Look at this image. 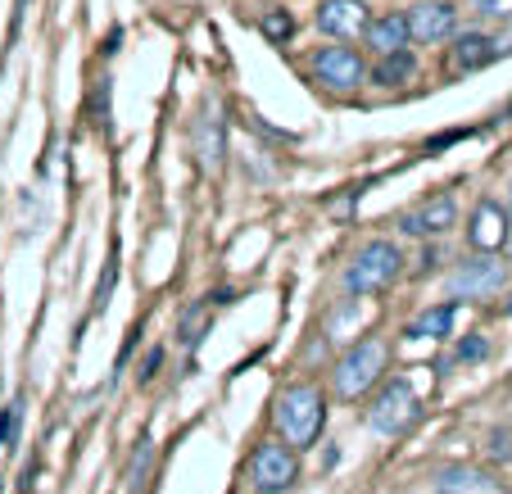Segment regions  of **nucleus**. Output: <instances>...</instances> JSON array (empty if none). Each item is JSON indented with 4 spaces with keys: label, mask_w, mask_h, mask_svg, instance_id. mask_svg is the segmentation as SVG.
<instances>
[{
    "label": "nucleus",
    "mask_w": 512,
    "mask_h": 494,
    "mask_svg": "<svg viewBox=\"0 0 512 494\" xmlns=\"http://www.w3.org/2000/svg\"><path fill=\"white\" fill-rule=\"evenodd\" d=\"M404 272V250L395 241H368L349 259L345 268V291L349 295H381L390 291Z\"/></svg>",
    "instance_id": "7ed1b4c3"
},
{
    "label": "nucleus",
    "mask_w": 512,
    "mask_h": 494,
    "mask_svg": "<svg viewBox=\"0 0 512 494\" xmlns=\"http://www.w3.org/2000/svg\"><path fill=\"white\" fill-rule=\"evenodd\" d=\"M150 440H141L136 445V454H132V463H127V490H141V476H145V467H150Z\"/></svg>",
    "instance_id": "5701e85b"
},
{
    "label": "nucleus",
    "mask_w": 512,
    "mask_h": 494,
    "mask_svg": "<svg viewBox=\"0 0 512 494\" xmlns=\"http://www.w3.org/2000/svg\"><path fill=\"white\" fill-rule=\"evenodd\" d=\"M295 481H300V458H295V449L281 445V440H263L250 458V485L259 494H286Z\"/></svg>",
    "instance_id": "423d86ee"
},
{
    "label": "nucleus",
    "mask_w": 512,
    "mask_h": 494,
    "mask_svg": "<svg viewBox=\"0 0 512 494\" xmlns=\"http://www.w3.org/2000/svg\"><path fill=\"white\" fill-rule=\"evenodd\" d=\"M485 354H490V340H485V336H467L463 345L454 349V363H481Z\"/></svg>",
    "instance_id": "b1692460"
},
{
    "label": "nucleus",
    "mask_w": 512,
    "mask_h": 494,
    "mask_svg": "<svg viewBox=\"0 0 512 494\" xmlns=\"http://www.w3.org/2000/svg\"><path fill=\"white\" fill-rule=\"evenodd\" d=\"M114 281H118V259L109 254V259H105V272H100V286H96V313L109 309V300H114Z\"/></svg>",
    "instance_id": "4be33fe9"
},
{
    "label": "nucleus",
    "mask_w": 512,
    "mask_h": 494,
    "mask_svg": "<svg viewBox=\"0 0 512 494\" xmlns=\"http://www.w3.org/2000/svg\"><path fill=\"white\" fill-rule=\"evenodd\" d=\"M494 37H485V32H458L454 46H449V68L454 73H476V68L494 64Z\"/></svg>",
    "instance_id": "ddd939ff"
},
{
    "label": "nucleus",
    "mask_w": 512,
    "mask_h": 494,
    "mask_svg": "<svg viewBox=\"0 0 512 494\" xmlns=\"http://www.w3.org/2000/svg\"><path fill=\"white\" fill-rule=\"evenodd\" d=\"M508 286V263L499 254H472L449 272V295L454 300H494Z\"/></svg>",
    "instance_id": "39448f33"
},
{
    "label": "nucleus",
    "mask_w": 512,
    "mask_h": 494,
    "mask_svg": "<svg viewBox=\"0 0 512 494\" xmlns=\"http://www.w3.org/2000/svg\"><path fill=\"white\" fill-rule=\"evenodd\" d=\"M417 417H422V399H417L413 381H386L377 395V404L368 408V427L377 431V436H404L408 427H413Z\"/></svg>",
    "instance_id": "20e7f679"
},
{
    "label": "nucleus",
    "mask_w": 512,
    "mask_h": 494,
    "mask_svg": "<svg viewBox=\"0 0 512 494\" xmlns=\"http://www.w3.org/2000/svg\"><path fill=\"white\" fill-rule=\"evenodd\" d=\"M368 46L377 50V55H390V50H404L408 41H413V32H408V19L404 14H381V19L368 23Z\"/></svg>",
    "instance_id": "4468645a"
},
{
    "label": "nucleus",
    "mask_w": 512,
    "mask_h": 494,
    "mask_svg": "<svg viewBox=\"0 0 512 494\" xmlns=\"http://www.w3.org/2000/svg\"><path fill=\"white\" fill-rule=\"evenodd\" d=\"M19 408L23 404L0 408V445H14V440H19Z\"/></svg>",
    "instance_id": "a878e982"
},
{
    "label": "nucleus",
    "mask_w": 512,
    "mask_h": 494,
    "mask_svg": "<svg viewBox=\"0 0 512 494\" xmlns=\"http://www.w3.org/2000/svg\"><path fill=\"white\" fill-rule=\"evenodd\" d=\"M508 313H512V295H508Z\"/></svg>",
    "instance_id": "c756f323"
},
{
    "label": "nucleus",
    "mask_w": 512,
    "mask_h": 494,
    "mask_svg": "<svg viewBox=\"0 0 512 494\" xmlns=\"http://www.w3.org/2000/svg\"><path fill=\"white\" fill-rule=\"evenodd\" d=\"M159 368H164V345H150V354L141 359V372H136V381H141V386H150V381L159 377Z\"/></svg>",
    "instance_id": "393cba45"
},
{
    "label": "nucleus",
    "mask_w": 512,
    "mask_h": 494,
    "mask_svg": "<svg viewBox=\"0 0 512 494\" xmlns=\"http://www.w3.org/2000/svg\"><path fill=\"white\" fill-rule=\"evenodd\" d=\"M213 327V300H195L182 309V318H177V340H182L186 349H195L204 336H209Z\"/></svg>",
    "instance_id": "a211bd4d"
},
{
    "label": "nucleus",
    "mask_w": 512,
    "mask_h": 494,
    "mask_svg": "<svg viewBox=\"0 0 512 494\" xmlns=\"http://www.w3.org/2000/svg\"><path fill=\"white\" fill-rule=\"evenodd\" d=\"M413 73H417V55L408 46L377 55V64H372V82L377 87H404V82H413Z\"/></svg>",
    "instance_id": "f3484780"
},
{
    "label": "nucleus",
    "mask_w": 512,
    "mask_h": 494,
    "mask_svg": "<svg viewBox=\"0 0 512 494\" xmlns=\"http://www.w3.org/2000/svg\"><path fill=\"white\" fill-rule=\"evenodd\" d=\"M503 250H508V254H512V236H508V245H503Z\"/></svg>",
    "instance_id": "c85d7f7f"
},
{
    "label": "nucleus",
    "mask_w": 512,
    "mask_h": 494,
    "mask_svg": "<svg viewBox=\"0 0 512 494\" xmlns=\"http://www.w3.org/2000/svg\"><path fill=\"white\" fill-rule=\"evenodd\" d=\"M435 485H440V494H503V485L494 476L476 472V467H449Z\"/></svg>",
    "instance_id": "dca6fc26"
},
{
    "label": "nucleus",
    "mask_w": 512,
    "mask_h": 494,
    "mask_svg": "<svg viewBox=\"0 0 512 494\" xmlns=\"http://www.w3.org/2000/svg\"><path fill=\"white\" fill-rule=\"evenodd\" d=\"M386 363H390V345H386V340H381V336H363L354 349H345V354L336 359V368H331V390H336L340 399H363L381 381Z\"/></svg>",
    "instance_id": "f03ea898"
},
{
    "label": "nucleus",
    "mask_w": 512,
    "mask_h": 494,
    "mask_svg": "<svg viewBox=\"0 0 512 494\" xmlns=\"http://www.w3.org/2000/svg\"><path fill=\"white\" fill-rule=\"evenodd\" d=\"M109 91H114V82L100 78L96 87H91V96H87V118H91L96 132H109Z\"/></svg>",
    "instance_id": "6ab92c4d"
},
{
    "label": "nucleus",
    "mask_w": 512,
    "mask_h": 494,
    "mask_svg": "<svg viewBox=\"0 0 512 494\" xmlns=\"http://www.w3.org/2000/svg\"><path fill=\"white\" fill-rule=\"evenodd\" d=\"M458 322V304H431V309H422L413 322H408V336L417 340H449V331H454Z\"/></svg>",
    "instance_id": "2eb2a0df"
},
{
    "label": "nucleus",
    "mask_w": 512,
    "mask_h": 494,
    "mask_svg": "<svg viewBox=\"0 0 512 494\" xmlns=\"http://www.w3.org/2000/svg\"><path fill=\"white\" fill-rule=\"evenodd\" d=\"M454 223H458V200L449 191H435L399 218V232L413 236V241H435V236H445Z\"/></svg>",
    "instance_id": "6e6552de"
},
{
    "label": "nucleus",
    "mask_w": 512,
    "mask_h": 494,
    "mask_svg": "<svg viewBox=\"0 0 512 494\" xmlns=\"http://www.w3.org/2000/svg\"><path fill=\"white\" fill-rule=\"evenodd\" d=\"M272 422H277L281 440H286L290 449H313L322 427H327V395H322L313 381H295V386H286L277 395Z\"/></svg>",
    "instance_id": "f257e3e1"
},
{
    "label": "nucleus",
    "mask_w": 512,
    "mask_h": 494,
    "mask_svg": "<svg viewBox=\"0 0 512 494\" xmlns=\"http://www.w3.org/2000/svg\"><path fill=\"white\" fill-rule=\"evenodd\" d=\"M467 10L481 23H508L512 19V0H467Z\"/></svg>",
    "instance_id": "412c9836"
},
{
    "label": "nucleus",
    "mask_w": 512,
    "mask_h": 494,
    "mask_svg": "<svg viewBox=\"0 0 512 494\" xmlns=\"http://www.w3.org/2000/svg\"><path fill=\"white\" fill-rule=\"evenodd\" d=\"M191 146H195V164L204 173H223V159H227V118H223V105L209 100L204 114L191 123Z\"/></svg>",
    "instance_id": "1a4fd4ad"
},
{
    "label": "nucleus",
    "mask_w": 512,
    "mask_h": 494,
    "mask_svg": "<svg viewBox=\"0 0 512 494\" xmlns=\"http://www.w3.org/2000/svg\"><path fill=\"white\" fill-rule=\"evenodd\" d=\"M404 19H408L413 41H445V37H454V28H458V5L454 0H422Z\"/></svg>",
    "instance_id": "f8f14e48"
},
{
    "label": "nucleus",
    "mask_w": 512,
    "mask_h": 494,
    "mask_svg": "<svg viewBox=\"0 0 512 494\" xmlns=\"http://www.w3.org/2000/svg\"><path fill=\"white\" fill-rule=\"evenodd\" d=\"M368 23H372V14L363 0H322L318 5V28L331 41H358L368 32Z\"/></svg>",
    "instance_id": "9b49d317"
},
{
    "label": "nucleus",
    "mask_w": 512,
    "mask_h": 494,
    "mask_svg": "<svg viewBox=\"0 0 512 494\" xmlns=\"http://www.w3.org/2000/svg\"><path fill=\"white\" fill-rule=\"evenodd\" d=\"M508 209H503L499 200H481L472 209V218H467V241H472V250L476 254H494V250H503L508 245Z\"/></svg>",
    "instance_id": "9d476101"
},
{
    "label": "nucleus",
    "mask_w": 512,
    "mask_h": 494,
    "mask_svg": "<svg viewBox=\"0 0 512 494\" xmlns=\"http://www.w3.org/2000/svg\"><path fill=\"white\" fill-rule=\"evenodd\" d=\"M490 454L499 458V463H508V458H512V431H508V427L490 431Z\"/></svg>",
    "instance_id": "bb28decb"
},
{
    "label": "nucleus",
    "mask_w": 512,
    "mask_h": 494,
    "mask_svg": "<svg viewBox=\"0 0 512 494\" xmlns=\"http://www.w3.org/2000/svg\"><path fill=\"white\" fill-rule=\"evenodd\" d=\"M309 68H313V78H318L322 87H331V91H354L358 82L368 78V64H363V55H358L349 41L318 46L309 55Z\"/></svg>",
    "instance_id": "0eeeda50"
},
{
    "label": "nucleus",
    "mask_w": 512,
    "mask_h": 494,
    "mask_svg": "<svg viewBox=\"0 0 512 494\" xmlns=\"http://www.w3.org/2000/svg\"><path fill=\"white\" fill-rule=\"evenodd\" d=\"M259 28H263V37H268L272 46H281V41H290V32H295V19H290L286 10H268Z\"/></svg>",
    "instance_id": "aec40b11"
},
{
    "label": "nucleus",
    "mask_w": 512,
    "mask_h": 494,
    "mask_svg": "<svg viewBox=\"0 0 512 494\" xmlns=\"http://www.w3.org/2000/svg\"><path fill=\"white\" fill-rule=\"evenodd\" d=\"M508 223H512V191H508Z\"/></svg>",
    "instance_id": "cd10ccee"
}]
</instances>
